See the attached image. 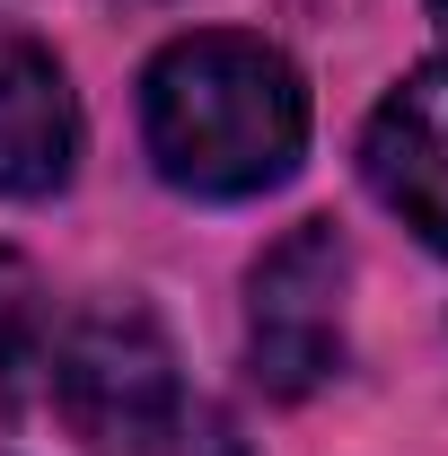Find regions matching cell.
Returning a JSON list of instances; mask_svg holds the SVG:
<instances>
[{
	"label": "cell",
	"mask_w": 448,
	"mask_h": 456,
	"mask_svg": "<svg viewBox=\"0 0 448 456\" xmlns=\"http://www.w3.org/2000/svg\"><path fill=\"white\" fill-rule=\"evenodd\" d=\"M431 18H440V27H448V0H431Z\"/></svg>",
	"instance_id": "7"
},
{
	"label": "cell",
	"mask_w": 448,
	"mask_h": 456,
	"mask_svg": "<svg viewBox=\"0 0 448 456\" xmlns=\"http://www.w3.org/2000/svg\"><path fill=\"white\" fill-rule=\"evenodd\" d=\"M79 167V97L54 45L0 27V193L9 202H45Z\"/></svg>",
	"instance_id": "5"
},
{
	"label": "cell",
	"mask_w": 448,
	"mask_h": 456,
	"mask_svg": "<svg viewBox=\"0 0 448 456\" xmlns=\"http://www.w3.org/2000/svg\"><path fill=\"white\" fill-rule=\"evenodd\" d=\"M141 141L176 193L203 202L273 193L308 159V79L264 36L194 27L141 70Z\"/></svg>",
	"instance_id": "1"
},
{
	"label": "cell",
	"mask_w": 448,
	"mask_h": 456,
	"mask_svg": "<svg viewBox=\"0 0 448 456\" xmlns=\"http://www.w3.org/2000/svg\"><path fill=\"white\" fill-rule=\"evenodd\" d=\"M361 175L431 255H448V61H413L378 97L361 132Z\"/></svg>",
	"instance_id": "4"
},
{
	"label": "cell",
	"mask_w": 448,
	"mask_h": 456,
	"mask_svg": "<svg viewBox=\"0 0 448 456\" xmlns=\"http://www.w3.org/2000/svg\"><path fill=\"white\" fill-rule=\"evenodd\" d=\"M54 369V307H45V281L27 255L0 246V421H18L27 395L45 387Z\"/></svg>",
	"instance_id": "6"
},
{
	"label": "cell",
	"mask_w": 448,
	"mask_h": 456,
	"mask_svg": "<svg viewBox=\"0 0 448 456\" xmlns=\"http://www.w3.org/2000/svg\"><path fill=\"white\" fill-rule=\"evenodd\" d=\"M343 316H352V246L335 220H299L246 273V369H255V387L281 403L317 395L343 369Z\"/></svg>",
	"instance_id": "3"
},
{
	"label": "cell",
	"mask_w": 448,
	"mask_h": 456,
	"mask_svg": "<svg viewBox=\"0 0 448 456\" xmlns=\"http://www.w3.org/2000/svg\"><path fill=\"white\" fill-rule=\"evenodd\" d=\"M54 403L97 456H246L237 421L185 387L168 325L141 298H97L54 342Z\"/></svg>",
	"instance_id": "2"
}]
</instances>
